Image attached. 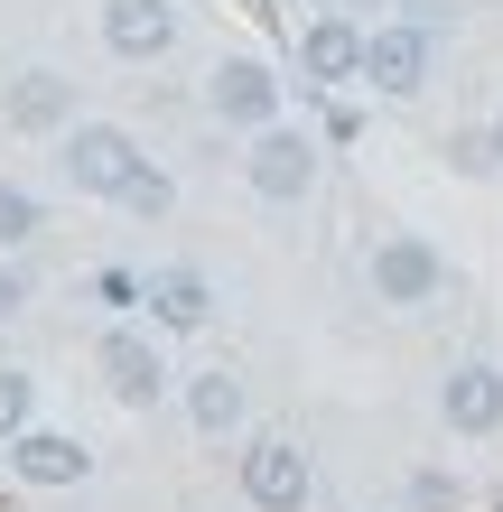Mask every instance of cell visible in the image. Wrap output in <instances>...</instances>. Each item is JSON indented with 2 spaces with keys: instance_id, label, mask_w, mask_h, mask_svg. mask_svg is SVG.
<instances>
[{
  "instance_id": "cell-17",
  "label": "cell",
  "mask_w": 503,
  "mask_h": 512,
  "mask_svg": "<svg viewBox=\"0 0 503 512\" xmlns=\"http://www.w3.org/2000/svg\"><path fill=\"white\" fill-rule=\"evenodd\" d=\"M122 205H131V215H168V205H177V177H168L159 159H140V177L122 187Z\"/></svg>"
},
{
  "instance_id": "cell-7",
  "label": "cell",
  "mask_w": 503,
  "mask_h": 512,
  "mask_svg": "<svg viewBox=\"0 0 503 512\" xmlns=\"http://www.w3.org/2000/svg\"><path fill=\"white\" fill-rule=\"evenodd\" d=\"M233 475H243V503L252 512H308L317 503V466H308L299 438H252Z\"/></svg>"
},
{
  "instance_id": "cell-21",
  "label": "cell",
  "mask_w": 503,
  "mask_h": 512,
  "mask_svg": "<svg viewBox=\"0 0 503 512\" xmlns=\"http://www.w3.org/2000/svg\"><path fill=\"white\" fill-rule=\"evenodd\" d=\"M401 19H420V28H438V19H457V0H410Z\"/></svg>"
},
{
  "instance_id": "cell-9",
  "label": "cell",
  "mask_w": 503,
  "mask_h": 512,
  "mask_svg": "<svg viewBox=\"0 0 503 512\" xmlns=\"http://www.w3.org/2000/svg\"><path fill=\"white\" fill-rule=\"evenodd\" d=\"M438 419H448V438H503V364L494 354H466V364L438 373Z\"/></svg>"
},
{
  "instance_id": "cell-2",
  "label": "cell",
  "mask_w": 503,
  "mask_h": 512,
  "mask_svg": "<svg viewBox=\"0 0 503 512\" xmlns=\"http://www.w3.org/2000/svg\"><path fill=\"white\" fill-rule=\"evenodd\" d=\"M317 140L299 131V122H261V131H243V187L261 196V205H308L317 196Z\"/></svg>"
},
{
  "instance_id": "cell-19",
  "label": "cell",
  "mask_w": 503,
  "mask_h": 512,
  "mask_svg": "<svg viewBox=\"0 0 503 512\" xmlns=\"http://www.w3.org/2000/svg\"><path fill=\"white\" fill-rule=\"evenodd\" d=\"M28 298H38L28 261H19V252H0V326H10V317H28Z\"/></svg>"
},
{
  "instance_id": "cell-12",
  "label": "cell",
  "mask_w": 503,
  "mask_h": 512,
  "mask_svg": "<svg viewBox=\"0 0 503 512\" xmlns=\"http://www.w3.org/2000/svg\"><path fill=\"white\" fill-rule=\"evenodd\" d=\"M177 0H103V47L122 56V66H159L177 47Z\"/></svg>"
},
{
  "instance_id": "cell-6",
  "label": "cell",
  "mask_w": 503,
  "mask_h": 512,
  "mask_svg": "<svg viewBox=\"0 0 503 512\" xmlns=\"http://www.w3.org/2000/svg\"><path fill=\"white\" fill-rule=\"evenodd\" d=\"M289 84L271 75V56H215V75H205V112H215L224 131H261L280 122Z\"/></svg>"
},
{
  "instance_id": "cell-18",
  "label": "cell",
  "mask_w": 503,
  "mask_h": 512,
  "mask_svg": "<svg viewBox=\"0 0 503 512\" xmlns=\"http://www.w3.org/2000/svg\"><path fill=\"white\" fill-rule=\"evenodd\" d=\"M401 503H410V512H457L466 494H457V475H448V466H420V475L401 485Z\"/></svg>"
},
{
  "instance_id": "cell-24",
  "label": "cell",
  "mask_w": 503,
  "mask_h": 512,
  "mask_svg": "<svg viewBox=\"0 0 503 512\" xmlns=\"http://www.w3.org/2000/svg\"><path fill=\"white\" fill-rule=\"evenodd\" d=\"M494 10H503V0H494Z\"/></svg>"
},
{
  "instance_id": "cell-14",
  "label": "cell",
  "mask_w": 503,
  "mask_h": 512,
  "mask_svg": "<svg viewBox=\"0 0 503 512\" xmlns=\"http://www.w3.org/2000/svg\"><path fill=\"white\" fill-rule=\"evenodd\" d=\"M140 308H150L159 336H196V326L215 317V289H205V270H159V280L140 289Z\"/></svg>"
},
{
  "instance_id": "cell-4",
  "label": "cell",
  "mask_w": 503,
  "mask_h": 512,
  "mask_svg": "<svg viewBox=\"0 0 503 512\" xmlns=\"http://www.w3.org/2000/svg\"><path fill=\"white\" fill-rule=\"evenodd\" d=\"M94 373H103V391L122 410H159L168 401V345L150 336V326H103V345H94Z\"/></svg>"
},
{
  "instance_id": "cell-15",
  "label": "cell",
  "mask_w": 503,
  "mask_h": 512,
  "mask_svg": "<svg viewBox=\"0 0 503 512\" xmlns=\"http://www.w3.org/2000/svg\"><path fill=\"white\" fill-rule=\"evenodd\" d=\"M47 233V205L28 196V187H10V177H0V252H28Z\"/></svg>"
},
{
  "instance_id": "cell-22",
  "label": "cell",
  "mask_w": 503,
  "mask_h": 512,
  "mask_svg": "<svg viewBox=\"0 0 503 512\" xmlns=\"http://www.w3.org/2000/svg\"><path fill=\"white\" fill-rule=\"evenodd\" d=\"M485 159L503 168V103H494V122H485Z\"/></svg>"
},
{
  "instance_id": "cell-16",
  "label": "cell",
  "mask_w": 503,
  "mask_h": 512,
  "mask_svg": "<svg viewBox=\"0 0 503 512\" xmlns=\"http://www.w3.org/2000/svg\"><path fill=\"white\" fill-rule=\"evenodd\" d=\"M28 419H38V373H19V364H0V447H10Z\"/></svg>"
},
{
  "instance_id": "cell-8",
  "label": "cell",
  "mask_w": 503,
  "mask_h": 512,
  "mask_svg": "<svg viewBox=\"0 0 503 512\" xmlns=\"http://www.w3.org/2000/svg\"><path fill=\"white\" fill-rule=\"evenodd\" d=\"M299 75L317 84V94H345V84H364V19L317 0L308 28H299Z\"/></svg>"
},
{
  "instance_id": "cell-3",
  "label": "cell",
  "mask_w": 503,
  "mask_h": 512,
  "mask_svg": "<svg viewBox=\"0 0 503 512\" xmlns=\"http://www.w3.org/2000/svg\"><path fill=\"white\" fill-rule=\"evenodd\" d=\"M364 280H373V298L392 317H429L438 298H448V261H438L429 233H382L373 261H364Z\"/></svg>"
},
{
  "instance_id": "cell-20",
  "label": "cell",
  "mask_w": 503,
  "mask_h": 512,
  "mask_svg": "<svg viewBox=\"0 0 503 512\" xmlns=\"http://www.w3.org/2000/svg\"><path fill=\"white\" fill-rule=\"evenodd\" d=\"M140 289H150L140 270H103V298H112V308H140Z\"/></svg>"
},
{
  "instance_id": "cell-1",
  "label": "cell",
  "mask_w": 503,
  "mask_h": 512,
  "mask_svg": "<svg viewBox=\"0 0 503 512\" xmlns=\"http://www.w3.org/2000/svg\"><path fill=\"white\" fill-rule=\"evenodd\" d=\"M56 177H66L75 196H94V205H122V187L140 177V140L122 131V122H75L56 131Z\"/></svg>"
},
{
  "instance_id": "cell-11",
  "label": "cell",
  "mask_w": 503,
  "mask_h": 512,
  "mask_svg": "<svg viewBox=\"0 0 503 512\" xmlns=\"http://www.w3.org/2000/svg\"><path fill=\"white\" fill-rule=\"evenodd\" d=\"M75 112H84V103H75V75H56V66H19L10 94H0V122L28 131V140H56Z\"/></svg>"
},
{
  "instance_id": "cell-5",
  "label": "cell",
  "mask_w": 503,
  "mask_h": 512,
  "mask_svg": "<svg viewBox=\"0 0 503 512\" xmlns=\"http://www.w3.org/2000/svg\"><path fill=\"white\" fill-rule=\"evenodd\" d=\"M429 66H438V28H420V19H382V28H364V84H373L382 103L429 94Z\"/></svg>"
},
{
  "instance_id": "cell-10",
  "label": "cell",
  "mask_w": 503,
  "mask_h": 512,
  "mask_svg": "<svg viewBox=\"0 0 503 512\" xmlns=\"http://www.w3.org/2000/svg\"><path fill=\"white\" fill-rule=\"evenodd\" d=\"M10 475H19V485H38V494H75V485H94V447L28 419V429L10 438Z\"/></svg>"
},
{
  "instance_id": "cell-13",
  "label": "cell",
  "mask_w": 503,
  "mask_h": 512,
  "mask_svg": "<svg viewBox=\"0 0 503 512\" xmlns=\"http://www.w3.org/2000/svg\"><path fill=\"white\" fill-rule=\"evenodd\" d=\"M177 410H187V429L196 438H243V419H252V382L243 373H224V364H205L177 382Z\"/></svg>"
},
{
  "instance_id": "cell-23",
  "label": "cell",
  "mask_w": 503,
  "mask_h": 512,
  "mask_svg": "<svg viewBox=\"0 0 503 512\" xmlns=\"http://www.w3.org/2000/svg\"><path fill=\"white\" fill-rule=\"evenodd\" d=\"M327 10H354V19H364V10H382V0H327Z\"/></svg>"
}]
</instances>
